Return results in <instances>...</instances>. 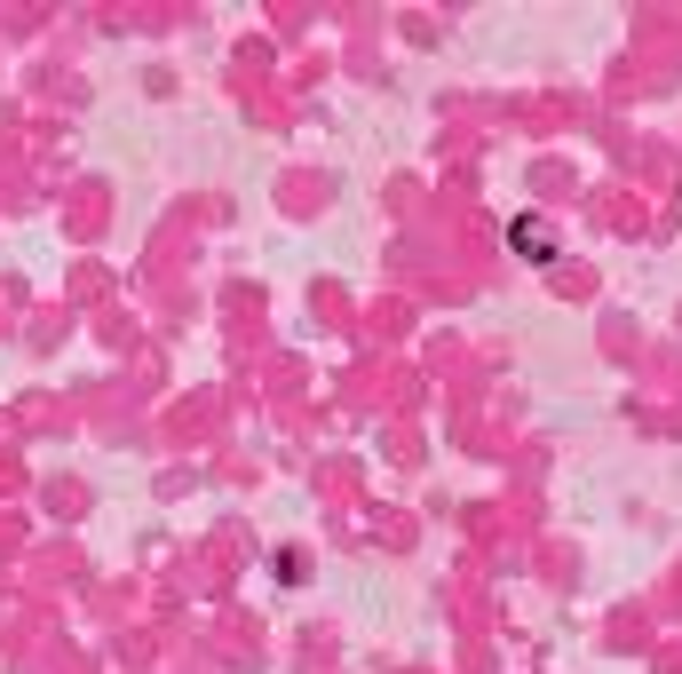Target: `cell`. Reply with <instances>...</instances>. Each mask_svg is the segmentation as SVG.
Wrapping results in <instances>:
<instances>
[{
  "label": "cell",
  "instance_id": "1",
  "mask_svg": "<svg viewBox=\"0 0 682 674\" xmlns=\"http://www.w3.org/2000/svg\"><path fill=\"white\" fill-rule=\"evenodd\" d=\"M508 238L524 246V262H548V230H540V223H516V230H508Z\"/></svg>",
  "mask_w": 682,
  "mask_h": 674
}]
</instances>
